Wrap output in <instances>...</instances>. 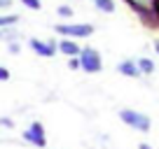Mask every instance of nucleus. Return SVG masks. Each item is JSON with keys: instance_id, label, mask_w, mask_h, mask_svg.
Segmentation results:
<instances>
[{"instance_id": "1", "label": "nucleus", "mask_w": 159, "mask_h": 149, "mask_svg": "<svg viewBox=\"0 0 159 149\" xmlns=\"http://www.w3.org/2000/svg\"><path fill=\"white\" fill-rule=\"evenodd\" d=\"M119 119L124 121L126 126H131V128L140 130V133H148V130L152 128V121H150V117L140 114V112H136V109H119Z\"/></svg>"}, {"instance_id": "2", "label": "nucleus", "mask_w": 159, "mask_h": 149, "mask_svg": "<svg viewBox=\"0 0 159 149\" xmlns=\"http://www.w3.org/2000/svg\"><path fill=\"white\" fill-rule=\"evenodd\" d=\"M80 68L84 70V72H101L103 61H101L98 51L94 47H84L82 49V54H80Z\"/></svg>"}, {"instance_id": "3", "label": "nucleus", "mask_w": 159, "mask_h": 149, "mask_svg": "<svg viewBox=\"0 0 159 149\" xmlns=\"http://www.w3.org/2000/svg\"><path fill=\"white\" fill-rule=\"evenodd\" d=\"M59 35H70V37H89L94 33L91 23H70V26H54Z\"/></svg>"}, {"instance_id": "4", "label": "nucleus", "mask_w": 159, "mask_h": 149, "mask_svg": "<svg viewBox=\"0 0 159 149\" xmlns=\"http://www.w3.org/2000/svg\"><path fill=\"white\" fill-rule=\"evenodd\" d=\"M24 140L33 142L35 147H45L47 140H45V128H42V124H40V121H33V124H30V128L24 133Z\"/></svg>"}, {"instance_id": "5", "label": "nucleus", "mask_w": 159, "mask_h": 149, "mask_svg": "<svg viewBox=\"0 0 159 149\" xmlns=\"http://www.w3.org/2000/svg\"><path fill=\"white\" fill-rule=\"evenodd\" d=\"M59 51H61V54H66V56H70V58H77V56L82 54L80 45H77V42H73V40H61L59 42Z\"/></svg>"}, {"instance_id": "6", "label": "nucleus", "mask_w": 159, "mask_h": 149, "mask_svg": "<svg viewBox=\"0 0 159 149\" xmlns=\"http://www.w3.org/2000/svg\"><path fill=\"white\" fill-rule=\"evenodd\" d=\"M30 49L38 51L40 56H45V58H52L54 56V45H45V42H40V40H30Z\"/></svg>"}, {"instance_id": "7", "label": "nucleus", "mask_w": 159, "mask_h": 149, "mask_svg": "<svg viewBox=\"0 0 159 149\" xmlns=\"http://www.w3.org/2000/svg\"><path fill=\"white\" fill-rule=\"evenodd\" d=\"M126 2L140 14H152L154 12V0H126Z\"/></svg>"}, {"instance_id": "8", "label": "nucleus", "mask_w": 159, "mask_h": 149, "mask_svg": "<svg viewBox=\"0 0 159 149\" xmlns=\"http://www.w3.org/2000/svg\"><path fill=\"white\" fill-rule=\"evenodd\" d=\"M117 70H119V74H126V77H140V70L136 65V61H122L117 65Z\"/></svg>"}, {"instance_id": "9", "label": "nucleus", "mask_w": 159, "mask_h": 149, "mask_svg": "<svg viewBox=\"0 0 159 149\" xmlns=\"http://www.w3.org/2000/svg\"><path fill=\"white\" fill-rule=\"evenodd\" d=\"M96 5V10H101V12H105V14H112L115 12V2L112 0H91Z\"/></svg>"}, {"instance_id": "10", "label": "nucleus", "mask_w": 159, "mask_h": 149, "mask_svg": "<svg viewBox=\"0 0 159 149\" xmlns=\"http://www.w3.org/2000/svg\"><path fill=\"white\" fill-rule=\"evenodd\" d=\"M136 65H138V70H140V74H152L154 72V63H152V61H150V58H138V61H136Z\"/></svg>"}, {"instance_id": "11", "label": "nucleus", "mask_w": 159, "mask_h": 149, "mask_svg": "<svg viewBox=\"0 0 159 149\" xmlns=\"http://www.w3.org/2000/svg\"><path fill=\"white\" fill-rule=\"evenodd\" d=\"M19 21V16L16 14H10V16H0V28H5V26H12Z\"/></svg>"}, {"instance_id": "12", "label": "nucleus", "mask_w": 159, "mask_h": 149, "mask_svg": "<svg viewBox=\"0 0 159 149\" xmlns=\"http://www.w3.org/2000/svg\"><path fill=\"white\" fill-rule=\"evenodd\" d=\"M21 2H24L26 7H30V10H40V7H42L40 0H21Z\"/></svg>"}, {"instance_id": "13", "label": "nucleus", "mask_w": 159, "mask_h": 149, "mask_svg": "<svg viewBox=\"0 0 159 149\" xmlns=\"http://www.w3.org/2000/svg\"><path fill=\"white\" fill-rule=\"evenodd\" d=\"M59 14H61V16H73V10H70L68 5H61V7H59Z\"/></svg>"}, {"instance_id": "14", "label": "nucleus", "mask_w": 159, "mask_h": 149, "mask_svg": "<svg viewBox=\"0 0 159 149\" xmlns=\"http://www.w3.org/2000/svg\"><path fill=\"white\" fill-rule=\"evenodd\" d=\"M10 79V70L7 68H0V82H7Z\"/></svg>"}, {"instance_id": "15", "label": "nucleus", "mask_w": 159, "mask_h": 149, "mask_svg": "<svg viewBox=\"0 0 159 149\" xmlns=\"http://www.w3.org/2000/svg\"><path fill=\"white\" fill-rule=\"evenodd\" d=\"M68 65H70V68H80V56H77V58H70Z\"/></svg>"}, {"instance_id": "16", "label": "nucleus", "mask_w": 159, "mask_h": 149, "mask_svg": "<svg viewBox=\"0 0 159 149\" xmlns=\"http://www.w3.org/2000/svg\"><path fill=\"white\" fill-rule=\"evenodd\" d=\"M154 14L159 16V0H154Z\"/></svg>"}, {"instance_id": "17", "label": "nucleus", "mask_w": 159, "mask_h": 149, "mask_svg": "<svg viewBox=\"0 0 159 149\" xmlns=\"http://www.w3.org/2000/svg\"><path fill=\"white\" fill-rule=\"evenodd\" d=\"M138 149H152V147H150V144H145V142H140V144H138Z\"/></svg>"}, {"instance_id": "18", "label": "nucleus", "mask_w": 159, "mask_h": 149, "mask_svg": "<svg viewBox=\"0 0 159 149\" xmlns=\"http://www.w3.org/2000/svg\"><path fill=\"white\" fill-rule=\"evenodd\" d=\"M10 5V0H0V7H7Z\"/></svg>"}, {"instance_id": "19", "label": "nucleus", "mask_w": 159, "mask_h": 149, "mask_svg": "<svg viewBox=\"0 0 159 149\" xmlns=\"http://www.w3.org/2000/svg\"><path fill=\"white\" fill-rule=\"evenodd\" d=\"M154 51H157V54H159V40L154 42Z\"/></svg>"}]
</instances>
